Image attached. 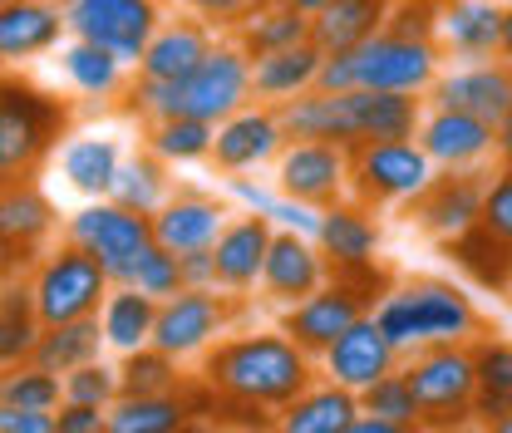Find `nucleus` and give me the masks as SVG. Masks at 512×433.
<instances>
[{"mask_svg": "<svg viewBox=\"0 0 512 433\" xmlns=\"http://www.w3.org/2000/svg\"><path fill=\"white\" fill-rule=\"evenodd\" d=\"M202 384L222 404L247 414H281L301 389L316 384V355H306L286 330H256L217 340L202 360Z\"/></svg>", "mask_w": 512, "mask_h": 433, "instance_id": "1", "label": "nucleus"}, {"mask_svg": "<svg viewBox=\"0 0 512 433\" xmlns=\"http://www.w3.org/2000/svg\"><path fill=\"white\" fill-rule=\"evenodd\" d=\"M375 320L394 340L399 355L424 350V345H444V340L468 345L483 330V315L473 306V296L453 281H439V276H414V281L389 286L375 301Z\"/></svg>", "mask_w": 512, "mask_h": 433, "instance_id": "2", "label": "nucleus"}, {"mask_svg": "<svg viewBox=\"0 0 512 433\" xmlns=\"http://www.w3.org/2000/svg\"><path fill=\"white\" fill-rule=\"evenodd\" d=\"M444 69L439 40H409L380 30L355 50L325 55L316 84L320 89H394V94H429V84Z\"/></svg>", "mask_w": 512, "mask_h": 433, "instance_id": "3", "label": "nucleus"}, {"mask_svg": "<svg viewBox=\"0 0 512 433\" xmlns=\"http://www.w3.org/2000/svg\"><path fill=\"white\" fill-rule=\"evenodd\" d=\"M69 128V104L20 74H0V187L35 183Z\"/></svg>", "mask_w": 512, "mask_h": 433, "instance_id": "4", "label": "nucleus"}, {"mask_svg": "<svg viewBox=\"0 0 512 433\" xmlns=\"http://www.w3.org/2000/svg\"><path fill=\"white\" fill-rule=\"evenodd\" d=\"M384 291H389V276H384L380 266L375 271H330V281L316 286L306 301H296V306H286V320H281V330L306 350V355H325L330 345H335V335H345L360 315H370L375 301H380Z\"/></svg>", "mask_w": 512, "mask_h": 433, "instance_id": "5", "label": "nucleus"}, {"mask_svg": "<svg viewBox=\"0 0 512 433\" xmlns=\"http://www.w3.org/2000/svg\"><path fill=\"white\" fill-rule=\"evenodd\" d=\"M399 370L409 379L419 414L429 429H458L473 419V394H478V374H473V350L463 340H444V345H424L409 350L399 360Z\"/></svg>", "mask_w": 512, "mask_h": 433, "instance_id": "6", "label": "nucleus"}, {"mask_svg": "<svg viewBox=\"0 0 512 433\" xmlns=\"http://www.w3.org/2000/svg\"><path fill=\"white\" fill-rule=\"evenodd\" d=\"M439 168L419 148V138H375L350 148V197L375 207H409Z\"/></svg>", "mask_w": 512, "mask_h": 433, "instance_id": "7", "label": "nucleus"}, {"mask_svg": "<svg viewBox=\"0 0 512 433\" xmlns=\"http://www.w3.org/2000/svg\"><path fill=\"white\" fill-rule=\"evenodd\" d=\"M30 291H35L40 325H64V320H79V315H99L104 296L114 291V281L84 247L64 242V247L45 251L35 261Z\"/></svg>", "mask_w": 512, "mask_h": 433, "instance_id": "8", "label": "nucleus"}, {"mask_svg": "<svg viewBox=\"0 0 512 433\" xmlns=\"http://www.w3.org/2000/svg\"><path fill=\"white\" fill-rule=\"evenodd\" d=\"M237 296L222 291V286H183L178 296L158 301V320H153V340L163 355L173 360H192V355H207L227 325L237 320Z\"/></svg>", "mask_w": 512, "mask_h": 433, "instance_id": "9", "label": "nucleus"}, {"mask_svg": "<svg viewBox=\"0 0 512 433\" xmlns=\"http://www.w3.org/2000/svg\"><path fill=\"white\" fill-rule=\"evenodd\" d=\"M69 242L89 251L109 271L114 286H124L133 261L153 242V217L133 212V207L114 202V197H89V207H79L69 217Z\"/></svg>", "mask_w": 512, "mask_h": 433, "instance_id": "10", "label": "nucleus"}, {"mask_svg": "<svg viewBox=\"0 0 512 433\" xmlns=\"http://www.w3.org/2000/svg\"><path fill=\"white\" fill-rule=\"evenodd\" d=\"M60 10H64V30L74 40L104 45L124 64H138L143 45L163 25L158 0H60Z\"/></svg>", "mask_w": 512, "mask_h": 433, "instance_id": "11", "label": "nucleus"}, {"mask_svg": "<svg viewBox=\"0 0 512 433\" xmlns=\"http://www.w3.org/2000/svg\"><path fill=\"white\" fill-rule=\"evenodd\" d=\"M286 197L306 202V207H330L340 197H350V148L340 143H320V138H286V148L276 153V178Z\"/></svg>", "mask_w": 512, "mask_h": 433, "instance_id": "12", "label": "nucleus"}, {"mask_svg": "<svg viewBox=\"0 0 512 433\" xmlns=\"http://www.w3.org/2000/svg\"><path fill=\"white\" fill-rule=\"evenodd\" d=\"M242 104H252V55L237 40H217L207 60L183 79V114L222 124Z\"/></svg>", "mask_w": 512, "mask_h": 433, "instance_id": "13", "label": "nucleus"}, {"mask_svg": "<svg viewBox=\"0 0 512 433\" xmlns=\"http://www.w3.org/2000/svg\"><path fill=\"white\" fill-rule=\"evenodd\" d=\"M55 232V207L35 183L0 187V281L25 276Z\"/></svg>", "mask_w": 512, "mask_h": 433, "instance_id": "14", "label": "nucleus"}, {"mask_svg": "<svg viewBox=\"0 0 512 433\" xmlns=\"http://www.w3.org/2000/svg\"><path fill=\"white\" fill-rule=\"evenodd\" d=\"M483 187H488V173L483 168H439L429 187L409 202V217L439 237V242H453L463 237L468 227H478V212H483Z\"/></svg>", "mask_w": 512, "mask_h": 433, "instance_id": "15", "label": "nucleus"}, {"mask_svg": "<svg viewBox=\"0 0 512 433\" xmlns=\"http://www.w3.org/2000/svg\"><path fill=\"white\" fill-rule=\"evenodd\" d=\"M325 281H330V261L316 247V237L291 232V227H276L271 232V247H266V261H261V281H256L261 286V301L296 306V301H306Z\"/></svg>", "mask_w": 512, "mask_h": 433, "instance_id": "16", "label": "nucleus"}, {"mask_svg": "<svg viewBox=\"0 0 512 433\" xmlns=\"http://www.w3.org/2000/svg\"><path fill=\"white\" fill-rule=\"evenodd\" d=\"M286 148V128H281V114L271 104H242L237 114H227L217 133H212V168L222 173H252V168H266L276 163V153Z\"/></svg>", "mask_w": 512, "mask_h": 433, "instance_id": "17", "label": "nucleus"}, {"mask_svg": "<svg viewBox=\"0 0 512 433\" xmlns=\"http://www.w3.org/2000/svg\"><path fill=\"white\" fill-rule=\"evenodd\" d=\"M429 104L463 109V114H478V119L498 124L503 109L512 104V64L503 55H493V60H453L429 84Z\"/></svg>", "mask_w": 512, "mask_h": 433, "instance_id": "18", "label": "nucleus"}, {"mask_svg": "<svg viewBox=\"0 0 512 433\" xmlns=\"http://www.w3.org/2000/svg\"><path fill=\"white\" fill-rule=\"evenodd\" d=\"M414 138H419V148L429 153L434 168H483L498 148V124H488L478 114H463V109L429 104Z\"/></svg>", "mask_w": 512, "mask_h": 433, "instance_id": "19", "label": "nucleus"}, {"mask_svg": "<svg viewBox=\"0 0 512 433\" xmlns=\"http://www.w3.org/2000/svg\"><path fill=\"white\" fill-rule=\"evenodd\" d=\"M399 350H394V340L380 330V320H375V310L370 315H360L345 335H335V345L320 355V365H325V379H335V384H345V389H370L375 379H384L389 370H399Z\"/></svg>", "mask_w": 512, "mask_h": 433, "instance_id": "20", "label": "nucleus"}, {"mask_svg": "<svg viewBox=\"0 0 512 433\" xmlns=\"http://www.w3.org/2000/svg\"><path fill=\"white\" fill-rule=\"evenodd\" d=\"M316 247L325 251L330 271H375L380 266V222L370 217L365 202L340 197L330 207H320V227H316Z\"/></svg>", "mask_w": 512, "mask_h": 433, "instance_id": "21", "label": "nucleus"}, {"mask_svg": "<svg viewBox=\"0 0 512 433\" xmlns=\"http://www.w3.org/2000/svg\"><path fill=\"white\" fill-rule=\"evenodd\" d=\"M227 202L222 197H212V192H173L158 212H153V242L168 251H202L212 247L217 237H222V227H227Z\"/></svg>", "mask_w": 512, "mask_h": 433, "instance_id": "22", "label": "nucleus"}, {"mask_svg": "<svg viewBox=\"0 0 512 433\" xmlns=\"http://www.w3.org/2000/svg\"><path fill=\"white\" fill-rule=\"evenodd\" d=\"M271 222L261 212H247V217H227L222 237L212 242V261H217V286L232 291V296H247L256 281H261V261H266V247H271Z\"/></svg>", "mask_w": 512, "mask_h": 433, "instance_id": "23", "label": "nucleus"}, {"mask_svg": "<svg viewBox=\"0 0 512 433\" xmlns=\"http://www.w3.org/2000/svg\"><path fill=\"white\" fill-rule=\"evenodd\" d=\"M503 40L498 0H444L439 5V50L444 60H493Z\"/></svg>", "mask_w": 512, "mask_h": 433, "instance_id": "24", "label": "nucleus"}, {"mask_svg": "<svg viewBox=\"0 0 512 433\" xmlns=\"http://www.w3.org/2000/svg\"><path fill=\"white\" fill-rule=\"evenodd\" d=\"M350 138L375 143V138H414L424 119V94H394V89H340Z\"/></svg>", "mask_w": 512, "mask_h": 433, "instance_id": "25", "label": "nucleus"}, {"mask_svg": "<svg viewBox=\"0 0 512 433\" xmlns=\"http://www.w3.org/2000/svg\"><path fill=\"white\" fill-rule=\"evenodd\" d=\"M64 35V10L55 0H0V64L50 55Z\"/></svg>", "mask_w": 512, "mask_h": 433, "instance_id": "26", "label": "nucleus"}, {"mask_svg": "<svg viewBox=\"0 0 512 433\" xmlns=\"http://www.w3.org/2000/svg\"><path fill=\"white\" fill-rule=\"evenodd\" d=\"M217 45V30L207 20H163L153 30V40L138 55V74L143 79H188L197 64L207 60V50Z\"/></svg>", "mask_w": 512, "mask_h": 433, "instance_id": "27", "label": "nucleus"}, {"mask_svg": "<svg viewBox=\"0 0 512 433\" xmlns=\"http://www.w3.org/2000/svg\"><path fill=\"white\" fill-rule=\"evenodd\" d=\"M320 50L316 40H301V45H286V50H271V55H256L252 60V99L256 104H286L306 89H316V74H320Z\"/></svg>", "mask_w": 512, "mask_h": 433, "instance_id": "28", "label": "nucleus"}, {"mask_svg": "<svg viewBox=\"0 0 512 433\" xmlns=\"http://www.w3.org/2000/svg\"><path fill=\"white\" fill-rule=\"evenodd\" d=\"M355 414H360V394L345 389V384H335V379H320L311 389H301L276 414V424L286 433H350Z\"/></svg>", "mask_w": 512, "mask_h": 433, "instance_id": "29", "label": "nucleus"}, {"mask_svg": "<svg viewBox=\"0 0 512 433\" xmlns=\"http://www.w3.org/2000/svg\"><path fill=\"white\" fill-rule=\"evenodd\" d=\"M286 138H320V143H340V148H355L350 138V114H345V94L340 89H306L286 104H276Z\"/></svg>", "mask_w": 512, "mask_h": 433, "instance_id": "30", "label": "nucleus"}, {"mask_svg": "<svg viewBox=\"0 0 512 433\" xmlns=\"http://www.w3.org/2000/svg\"><path fill=\"white\" fill-rule=\"evenodd\" d=\"M384 20H389L384 0H330L320 15H311V40L325 55H340V50H355L370 35H380Z\"/></svg>", "mask_w": 512, "mask_h": 433, "instance_id": "31", "label": "nucleus"}, {"mask_svg": "<svg viewBox=\"0 0 512 433\" xmlns=\"http://www.w3.org/2000/svg\"><path fill=\"white\" fill-rule=\"evenodd\" d=\"M119 163H124V148H119V138H104V133H79L60 153L64 183L84 197H109V187L119 178Z\"/></svg>", "mask_w": 512, "mask_h": 433, "instance_id": "32", "label": "nucleus"}, {"mask_svg": "<svg viewBox=\"0 0 512 433\" xmlns=\"http://www.w3.org/2000/svg\"><path fill=\"white\" fill-rule=\"evenodd\" d=\"M473 374H478V394H473V414L483 424H498L512 414V340L498 335H473Z\"/></svg>", "mask_w": 512, "mask_h": 433, "instance_id": "33", "label": "nucleus"}, {"mask_svg": "<svg viewBox=\"0 0 512 433\" xmlns=\"http://www.w3.org/2000/svg\"><path fill=\"white\" fill-rule=\"evenodd\" d=\"M99 350H104L99 315H79V320H64V325H45L35 350H30V360L50 374H69L79 365H89V360H99Z\"/></svg>", "mask_w": 512, "mask_h": 433, "instance_id": "34", "label": "nucleus"}, {"mask_svg": "<svg viewBox=\"0 0 512 433\" xmlns=\"http://www.w3.org/2000/svg\"><path fill=\"white\" fill-rule=\"evenodd\" d=\"M192 424L183 389L173 394H119L109 404V433H178Z\"/></svg>", "mask_w": 512, "mask_h": 433, "instance_id": "35", "label": "nucleus"}, {"mask_svg": "<svg viewBox=\"0 0 512 433\" xmlns=\"http://www.w3.org/2000/svg\"><path fill=\"white\" fill-rule=\"evenodd\" d=\"M60 69L84 99H99V104L114 99V94H124V84H128V64L119 55H109L104 45L74 40V35H69V45L60 50Z\"/></svg>", "mask_w": 512, "mask_h": 433, "instance_id": "36", "label": "nucleus"}, {"mask_svg": "<svg viewBox=\"0 0 512 433\" xmlns=\"http://www.w3.org/2000/svg\"><path fill=\"white\" fill-rule=\"evenodd\" d=\"M40 310H35V291L25 276L0 281V370L30 360L35 340H40Z\"/></svg>", "mask_w": 512, "mask_h": 433, "instance_id": "37", "label": "nucleus"}, {"mask_svg": "<svg viewBox=\"0 0 512 433\" xmlns=\"http://www.w3.org/2000/svg\"><path fill=\"white\" fill-rule=\"evenodd\" d=\"M232 40L247 50V55H271V50H286V45H301L311 40V15L281 5V0H261L252 15L232 30Z\"/></svg>", "mask_w": 512, "mask_h": 433, "instance_id": "38", "label": "nucleus"}, {"mask_svg": "<svg viewBox=\"0 0 512 433\" xmlns=\"http://www.w3.org/2000/svg\"><path fill=\"white\" fill-rule=\"evenodd\" d=\"M153 320H158V301L143 296V291H133V286H114L104 296V306H99L104 345L119 350V355H128V350H138V345L153 340Z\"/></svg>", "mask_w": 512, "mask_h": 433, "instance_id": "39", "label": "nucleus"}, {"mask_svg": "<svg viewBox=\"0 0 512 433\" xmlns=\"http://www.w3.org/2000/svg\"><path fill=\"white\" fill-rule=\"evenodd\" d=\"M444 247H448V256H453V266H458L473 286H483V291H503V286H508L512 247L498 242L488 227H468L463 237H453Z\"/></svg>", "mask_w": 512, "mask_h": 433, "instance_id": "40", "label": "nucleus"}, {"mask_svg": "<svg viewBox=\"0 0 512 433\" xmlns=\"http://www.w3.org/2000/svg\"><path fill=\"white\" fill-rule=\"evenodd\" d=\"M168 173H173V168H168L158 153L143 148V153H133V158L119 163V178L109 187V197L133 207V212H143V217H153V212L173 197V178H168Z\"/></svg>", "mask_w": 512, "mask_h": 433, "instance_id": "41", "label": "nucleus"}, {"mask_svg": "<svg viewBox=\"0 0 512 433\" xmlns=\"http://www.w3.org/2000/svg\"><path fill=\"white\" fill-rule=\"evenodd\" d=\"M212 133H217V124H207V119L173 114V119L148 124V153H158L168 168H178V163H202V158H212Z\"/></svg>", "mask_w": 512, "mask_h": 433, "instance_id": "42", "label": "nucleus"}, {"mask_svg": "<svg viewBox=\"0 0 512 433\" xmlns=\"http://www.w3.org/2000/svg\"><path fill=\"white\" fill-rule=\"evenodd\" d=\"M64 384L60 374L40 370L35 360H20V365H5L0 370V404H20V409H60Z\"/></svg>", "mask_w": 512, "mask_h": 433, "instance_id": "43", "label": "nucleus"}, {"mask_svg": "<svg viewBox=\"0 0 512 433\" xmlns=\"http://www.w3.org/2000/svg\"><path fill=\"white\" fill-rule=\"evenodd\" d=\"M173 389H183L173 355H163L158 345H138V350L124 355V365H119V394H173Z\"/></svg>", "mask_w": 512, "mask_h": 433, "instance_id": "44", "label": "nucleus"}, {"mask_svg": "<svg viewBox=\"0 0 512 433\" xmlns=\"http://www.w3.org/2000/svg\"><path fill=\"white\" fill-rule=\"evenodd\" d=\"M360 409L365 414H384V419H394L399 429H424V414H419V399H414V389H409V379L404 370H389L384 379H375L370 389H360Z\"/></svg>", "mask_w": 512, "mask_h": 433, "instance_id": "45", "label": "nucleus"}, {"mask_svg": "<svg viewBox=\"0 0 512 433\" xmlns=\"http://www.w3.org/2000/svg\"><path fill=\"white\" fill-rule=\"evenodd\" d=\"M124 286L143 291V296H153V301H168V296H178V291H183V266H178V251L148 242V247H143V256L133 261V271H128Z\"/></svg>", "mask_w": 512, "mask_h": 433, "instance_id": "46", "label": "nucleus"}, {"mask_svg": "<svg viewBox=\"0 0 512 433\" xmlns=\"http://www.w3.org/2000/svg\"><path fill=\"white\" fill-rule=\"evenodd\" d=\"M128 109L143 119V124H158V119H173L183 114V79H133L128 84Z\"/></svg>", "mask_w": 512, "mask_h": 433, "instance_id": "47", "label": "nucleus"}, {"mask_svg": "<svg viewBox=\"0 0 512 433\" xmlns=\"http://www.w3.org/2000/svg\"><path fill=\"white\" fill-rule=\"evenodd\" d=\"M60 384H64V399H74V404L109 409V404L119 399V370H109L104 360H89V365H79V370L60 374Z\"/></svg>", "mask_w": 512, "mask_h": 433, "instance_id": "48", "label": "nucleus"}, {"mask_svg": "<svg viewBox=\"0 0 512 433\" xmlns=\"http://www.w3.org/2000/svg\"><path fill=\"white\" fill-rule=\"evenodd\" d=\"M478 227H488L498 242L512 247V168L503 163L498 178H488L483 187V212H478Z\"/></svg>", "mask_w": 512, "mask_h": 433, "instance_id": "49", "label": "nucleus"}, {"mask_svg": "<svg viewBox=\"0 0 512 433\" xmlns=\"http://www.w3.org/2000/svg\"><path fill=\"white\" fill-rule=\"evenodd\" d=\"M384 30L409 35V40H439V5L434 0H399V5H389Z\"/></svg>", "mask_w": 512, "mask_h": 433, "instance_id": "50", "label": "nucleus"}, {"mask_svg": "<svg viewBox=\"0 0 512 433\" xmlns=\"http://www.w3.org/2000/svg\"><path fill=\"white\" fill-rule=\"evenodd\" d=\"M256 5H261V0H188V10L197 20H207L212 30H237Z\"/></svg>", "mask_w": 512, "mask_h": 433, "instance_id": "51", "label": "nucleus"}, {"mask_svg": "<svg viewBox=\"0 0 512 433\" xmlns=\"http://www.w3.org/2000/svg\"><path fill=\"white\" fill-rule=\"evenodd\" d=\"M55 433H109V409L60 399V409H55Z\"/></svg>", "mask_w": 512, "mask_h": 433, "instance_id": "52", "label": "nucleus"}, {"mask_svg": "<svg viewBox=\"0 0 512 433\" xmlns=\"http://www.w3.org/2000/svg\"><path fill=\"white\" fill-rule=\"evenodd\" d=\"M0 433H55V414H50V409L0 404Z\"/></svg>", "mask_w": 512, "mask_h": 433, "instance_id": "53", "label": "nucleus"}, {"mask_svg": "<svg viewBox=\"0 0 512 433\" xmlns=\"http://www.w3.org/2000/svg\"><path fill=\"white\" fill-rule=\"evenodd\" d=\"M178 266H183V286H217V261H212V247L183 251V256H178Z\"/></svg>", "mask_w": 512, "mask_h": 433, "instance_id": "54", "label": "nucleus"}, {"mask_svg": "<svg viewBox=\"0 0 512 433\" xmlns=\"http://www.w3.org/2000/svg\"><path fill=\"white\" fill-rule=\"evenodd\" d=\"M493 158L512 168V104L503 109V119H498V148H493Z\"/></svg>", "mask_w": 512, "mask_h": 433, "instance_id": "55", "label": "nucleus"}, {"mask_svg": "<svg viewBox=\"0 0 512 433\" xmlns=\"http://www.w3.org/2000/svg\"><path fill=\"white\" fill-rule=\"evenodd\" d=\"M498 55L512 64V5H503V40H498Z\"/></svg>", "mask_w": 512, "mask_h": 433, "instance_id": "56", "label": "nucleus"}, {"mask_svg": "<svg viewBox=\"0 0 512 433\" xmlns=\"http://www.w3.org/2000/svg\"><path fill=\"white\" fill-rule=\"evenodd\" d=\"M281 5H291V10H301V15H320L330 0H281Z\"/></svg>", "mask_w": 512, "mask_h": 433, "instance_id": "57", "label": "nucleus"}, {"mask_svg": "<svg viewBox=\"0 0 512 433\" xmlns=\"http://www.w3.org/2000/svg\"><path fill=\"white\" fill-rule=\"evenodd\" d=\"M488 429H493V433H512V414H503V419H498V424H488Z\"/></svg>", "mask_w": 512, "mask_h": 433, "instance_id": "58", "label": "nucleus"}, {"mask_svg": "<svg viewBox=\"0 0 512 433\" xmlns=\"http://www.w3.org/2000/svg\"><path fill=\"white\" fill-rule=\"evenodd\" d=\"M503 296H508V306H512V276H508V286H503Z\"/></svg>", "mask_w": 512, "mask_h": 433, "instance_id": "59", "label": "nucleus"}, {"mask_svg": "<svg viewBox=\"0 0 512 433\" xmlns=\"http://www.w3.org/2000/svg\"><path fill=\"white\" fill-rule=\"evenodd\" d=\"M384 5H399V0H384ZM434 5H444V0H434Z\"/></svg>", "mask_w": 512, "mask_h": 433, "instance_id": "60", "label": "nucleus"}]
</instances>
